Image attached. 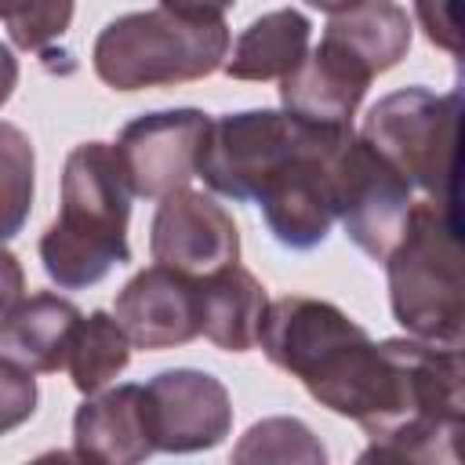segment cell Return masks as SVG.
<instances>
[{
    "label": "cell",
    "instance_id": "cell-1",
    "mask_svg": "<svg viewBox=\"0 0 465 465\" xmlns=\"http://www.w3.org/2000/svg\"><path fill=\"white\" fill-rule=\"evenodd\" d=\"M258 345L305 392L352 418L371 447L363 461H454L465 425L461 349L371 334L338 305L287 294L265 305Z\"/></svg>",
    "mask_w": 465,
    "mask_h": 465
},
{
    "label": "cell",
    "instance_id": "cell-2",
    "mask_svg": "<svg viewBox=\"0 0 465 465\" xmlns=\"http://www.w3.org/2000/svg\"><path fill=\"white\" fill-rule=\"evenodd\" d=\"M131 189L116 149L84 142L65 156L58 218L40 236L44 272L62 291L98 283L113 265L131 258L127 247Z\"/></svg>",
    "mask_w": 465,
    "mask_h": 465
},
{
    "label": "cell",
    "instance_id": "cell-3",
    "mask_svg": "<svg viewBox=\"0 0 465 465\" xmlns=\"http://www.w3.org/2000/svg\"><path fill=\"white\" fill-rule=\"evenodd\" d=\"M385 269L396 323L411 338L461 349L465 276L454 203H411L407 222L385 254Z\"/></svg>",
    "mask_w": 465,
    "mask_h": 465
},
{
    "label": "cell",
    "instance_id": "cell-4",
    "mask_svg": "<svg viewBox=\"0 0 465 465\" xmlns=\"http://www.w3.org/2000/svg\"><path fill=\"white\" fill-rule=\"evenodd\" d=\"M229 54L225 22H193L163 7L113 18L91 51L98 80L113 91L174 87L211 76Z\"/></svg>",
    "mask_w": 465,
    "mask_h": 465
},
{
    "label": "cell",
    "instance_id": "cell-5",
    "mask_svg": "<svg viewBox=\"0 0 465 465\" xmlns=\"http://www.w3.org/2000/svg\"><path fill=\"white\" fill-rule=\"evenodd\" d=\"M461 94H436L429 87H403L378 98L363 120V138L429 200L454 203V153H458Z\"/></svg>",
    "mask_w": 465,
    "mask_h": 465
},
{
    "label": "cell",
    "instance_id": "cell-6",
    "mask_svg": "<svg viewBox=\"0 0 465 465\" xmlns=\"http://www.w3.org/2000/svg\"><path fill=\"white\" fill-rule=\"evenodd\" d=\"M316 120L276 113V109H243L211 120L196 174L229 200H258L272 174L298 153Z\"/></svg>",
    "mask_w": 465,
    "mask_h": 465
},
{
    "label": "cell",
    "instance_id": "cell-7",
    "mask_svg": "<svg viewBox=\"0 0 465 465\" xmlns=\"http://www.w3.org/2000/svg\"><path fill=\"white\" fill-rule=\"evenodd\" d=\"M352 138V124H312L298 153L258 193L269 232L291 251H312L327 240L334 222L331 167L338 149Z\"/></svg>",
    "mask_w": 465,
    "mask_h": 465
},
{
    "label": "cell",
    "instance_id": "cell-8",
    "mask_svg": "<svg viewBox=\"0 0 465 465\" xmlns=\"http://www.w3.org/2000/svg\"><path fill=\"white\" fill-rule=\"evenodd\" d=\"M331 200L345 236L374 262H385L414 203L411 182L363 134H352L338 149L331 167Z\"/></svg>",
    "mask_w": 465,
    "mask_h": 465
},
{
    "label": "cell",
    "instance_id": "cell-9",
    "mask_svg": "<svg viewBox=\"0 0 465 465\" xmlns=\"http://www.w3.org/2000/svg\"><path fill=\"white\" fill-rule=\"evenodd\" d=\"M207 127L211 116L200 109H160L131 120L113 145L131 196L160 200L189 185V178H196Z\"/></svg>",
    "mask_w": 465,
    "mask_h": 465
},
{
    "label": "cell",
    "instance_id": "cell-10",
    "mask_svg": "<svg viewBox=\"0 0 465 465\" xmlns=\"http://www.w3.org/2000/svg\"><path fill=\"white\" fill-rule=\"evenodd\" d=\"M149 251L153 262L200 280L240 262V229L214 196L182 185L160 196L149 225Z\"/></svg>",
    "mask_w": 465,
    "mask_h": 465
},
{
    "label": "cell",
    "instance_id": "cell-11",
    "mask_svg": "<svg viewBox=\"0 0 465 465\" xmlns=\"http://www.w3.org/2000/svg\"><path fill=\"white\" fill-rule=\"evenodd\" d=\"M145 396H149L156 450L167 454L211 450L232 429L229 389L207 371H193V367L160 371L145 385Z\"/></svg>",
    "mask_w": 465,
    "mask_h": 465
},
{
    "label": "cell",
    "instance_id": "cell-12",
    "mask_svg": "<svg viewBox=\"0 0 465 465\" xmlns=\"http://www.w3.org/2000/svg\"><path fill=\"white\" fill-rule=\"evenodd\" d=\"M113 316L134 349L156 352L185 345L200 334L196 276H185L156 262L124 283Z\"/></svg>",
    "mask_w": 465,
    "mask_h": 465
},
{
    "label": "cell",
    "instance_id": "cell-13",
    "mask_svg": "<svg viewBox=\"0 0 465 465\" xmlns=\"http://www.w3.org/2000/svg\"><path fill=\"white\" fill-rule=\"evenodd\" d=\"M156 450L145 385H116L73 414V454L80 461L134 465Z\"/></svg>",
    "mask_w": 465,
    "mask_h": 465
},
{
    "label": "cell",
    "instance_id": "cell-14",
    "mask_svg": "<svg viewBox=\"0 0 465 465\" xmlns=\"http://www.w3.org/2000/svg\"><path fill=\"white\" fill-rule=\"evenodd\" d=\"M371 80L374 76L338 44L320 40V47L305 51V58L280 80V102L287 113L316 124H349Z\"/></svg>",
    "mask_w": 465,
    "mask_h": 465
},
{
    "label": "cell",
    "instance_id": "cell-15",
    "mask_svg": "<svg viewBox=\"0 0 465 465\" xmlns=\"http://www.w3.org/2000/svg\"><path fill=\"white\" fill-rule=\"evenodd\" d=\"M80 320L84 312L69 298H58L51 291L22 298L7 316H0V356L33 374H54L58 367H65L69 341Z\"/></svg>",
    "mask_w": 465,
    "mask_h": 465
},
{
    "label": "cell",
    "instance_id": "cell-16",
    "mask_svg": "<svg viewBox=\"0 0 465 465\" xmlns=\"http://www.w3.org/2000/svg\"><path fill=\"white\" fill-rule=\"evenodd\" d=\"M200 298V334L225 352H247L258 345V327L265 316V287L240 262L196 280Z\"/></svg>",
    "mask_w": 465,
    "mask_h": 465
},
{
    "label": "cell",
    "instance_id": "cell-17",
    "mask_svg": "<svg viewBox=\"0 0 465 465\" xmlns=\"http://www.w3.org/2000/svg\"><path fill=\"white\" fill-rule=\"evenodd\" d=\"M323 40L338 44L349 58H356L371 76L389 73L411 51V18L396 0H360L349 11H338Z\"/></svg>",
    "mask_w": 465,
    "mask_h": 465
},
{
    "label": "cell",
    "instance_id": "cell-18",
    "mask_svg": "<svg viewBox=\"0 0 465 465\" xmlns=\"http://www.w3.org/2000/svg\"><path fill=\"white\" fill-rule=\"evenodd\" d=\"M309 18L294 7L269 11L254 18L236 40L232 51L225 54L222 69L232 80H283L309 51Z\"/></svg>",
    "mask_w": 465,
    "mask_h": 465
},
{
    "label": "cell",
    "instance_id": "cell-19",
    "mask_svg": "<svg viewBox=\"0 0 465 465\" xmlns=\"http://www.w3.org/2000/svg\"><path fill=\"white\" fill-rule=\"evenodd\" d=\"M131 360V341L124 334V327L116 323V316L94 309L91 316L80 320L73 341H69V356H65V371L73 378V385L91 396L98 389H105Z\"/></svg>",
    "mask_w": 465,
    "mask_h": 465
},
{
    "label": "cell",
    "instance_id": "cell-20",
    "mask_svg": "<svg viewBox=\"0 0 465 465\" xmlns=\"http://www.w3.org/2000/svg\"><path fill=\"white\" fill-rule=\"evenodd\" d=\"M33 174H36V156L25 131L0 120V243L18 236L29 218Z\"/></svg>",
    "mask_w": 465,
    "mask_h": 465
},
{
    "label": "cell",
    "instance_id": "cell-21",
    "mask_svg": "<svg viewBox=\"0 0 465 465\" xmlns=\"http://www.w3.org/2000/svg\"><path fill=\"white\" fill-rule=\"evenodd\" d=\"M232 461H327L323 443L312 436V429L298 418H265L254 421L240 443L232 447Z\"/></svg>",
    "mask_w": 465,
    "mask_h": 465
},
{
    "label": "cell",
    "instance_id": "cell-22",
    "mask_svg": "<svg viewBox=\"0 0 465 465\" xmlns=\"http://www.w3.org/2000/svg\"><path fill=\"white\" fill-rule=\"evenodd\" d=\"M0 22L22 51H44L73 22V0H0Z\"/></svg>",
    "mask_w": 465,
    "mask_h": 465
},
{
    "label": "cell",
    "instance_id": "cell-23",
    "mask_svg": "<svg viewBox=\"0 0 465 465\" xmlns=\"http://www.w3.org/2000/svg\"><path fill=\"white\" fill-rule=\"evenodd\" d=\"M414 15L429 36V44L443 47L447 54H461V22H458V0H414Z\"/></svg>",
    "mask_w": 465,
    "mask_h": 465
},
{
    "label": "cell",
    "instance_id": "cell-24",
    "mask_svg": "<svg viewBox=\"0 0 465 465\" xmlns=\"http://www.w3.org/2000/svg\"><path fill=\"white\" fill-rule=\"evenodd\" d=\"M25 298V272L22 262L0 247V316H7Z\"/></svg>",
    "mask_w": 465,
    "mask_h": 465
},
{
    "label": "cell",
    "instance_id": "cell-25",
    "mask_svg": "<svg viewBox=\"0 0 465 465\" xmlns=\"http://www.w3.org/2000/svg\"><path fill=\"white\" fill-rule=\"evenodd\" d=\"M160 7L178 18H193V22H222L232 0H160Z\"/></svg>",
    "mask_w": 465,
    "mask_h": 465
},
{
    "label": "cell",
    "instance_id": "cell-26",
    "mask_svg": "<svg viewBox=\"0 0 465 465\" xmlns=\"http://www.w3.org/2000/svg\"><path fill=\"white\" fill-rule=\"evenodd\" d=\"M15 84H18V58L0 44V105L11 98Z\"/></svg>",
    "mask_w": 465,
    "mask_h": 465
},
{
    "label": "cell",
    "instance_id": "cell-27",
    "mask_svg": "<svg viewBox=\"0 0 465 465\" xmlns=\"http://www.w3.org/2000/svg\"><path fill=\"white\" fill-rule=\"evenodd\" d=\"M309 7H316V11H327V15H338V11H349L352 4H360V0H305Z\"/></svg>",
    "mask_w": 465,
    "mask_h": 465
}]
</instances>
